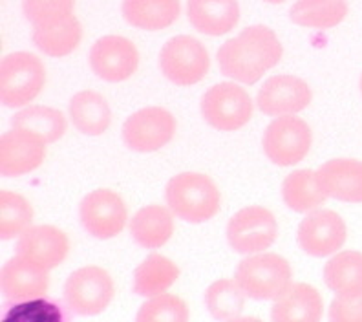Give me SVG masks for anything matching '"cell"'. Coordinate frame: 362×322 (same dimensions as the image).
<instances>
[{
	"label": "cell",
	"mask_w": 362,
	"mask_h": 322,
	"mask_svg": "<svg viewBox=\"0 0 362 322\" xmlns=\"http://www.w3.org/2000/svg\"><path fill=\"white\" fill-rule=\"evenodd\" d=\"M317 181L329 198L362 203V161L329 159L318 167Z\"/></svg>",
	"instance_id": "18"
},
{
	"label": "cell",
	"mask_w": 362,
	"mask_h": 322,
	"mask_svg": "<svg viewBox=\"0 0 362 322\" xmlns=\"http://www.w3.org/2000/svg\"><path fill=\"white\" fill-rule=\"evenodd\" d=\"M176 134L174 115L161 106L134 112L123 125V142L136 152H154L170 143Z\"/></svg>",
	"instance_id": "10"
},
{
	"label": "cell",
	"mask_w": 362,
	"mask_h": 322,
	"mask_svg": "<svg viewBox=\"0 0 362 322\" xmlns=\"http://www.w3.org/2000/svg\"><path fill=\"white\" fill-rule=\"evenodd\" d=\"M130 233L141 248H161L174 233L173 211L163 205H146L139 209L130 220Z\"/></svg>",
	"instance_id": "22"
},
{
	"label": "cell",
	"mask_w": 362,
	"mask_h": 322,
	"mask_svg": "<svg viewBox=\"0 0 362 322\" xmlns=\"http://www.w3.org/2000/svg\"><path fill=\"white\" fill-rule=\"evenodd\" d=\"M329 318L335 322H362V293L337 295L329 306Z\"/></svg>",
	"instance_id": "34"
},
{
	"label": "cell",
	"mask_w": 362,
	"mask_h": 322,
	"mask_svg": "<svg viewBox=\"0 0 362 322\" xmlns=\"http://www.w3.org/2000/svg\"><path fill=\"white\" fill-rule=\"evenodd\" d=\"M70 117L79 132L86 136H101L110 127L112 112L101 93L83 90L71 98Z\"/></svg>",
	"instance_id": "23"
},
{
	"label": "cell",
	"mask_w": 362,
	"mask_h": 322,
	"mask_svg": "<svg viewBox=\"0 0 362 322\" xmlns=\"http://www.w3.org/2000/svg\"><path fill=\"white\" fill-rule=\"evenodd\" d=\"M168 209L189 224H204L220 211V190L205 174L181 173L167 183Z\"/></svg>",
	"instance_id": "2"
},
{
	"label": "cell",
	"mask_w": 362,
	"mask_h": 322,
	"mask_svg": "<svg viewBox=\"0 0 362 322\" xmlns=\"http://www.w3.org/2000/svg\"><path fill=\"white\" fill-rule=\"evenodd\" d=\"M313 143L310 125L304 120L291 115H279L267 125L264 132L265 156L279 167H291L308 156Z\"/></svg>",
	"instance_id": "8"
},
{
	"label": "cell",
	"mask_w": 362,
	"mask_h": 322,
	"mask_svg": "<svg viewBox=\"0 0 362 322\" xmlns=\"http://www.w3.org/2000/svg\"><path fill=\"white\" fill-rule=\"evenodd\" d=\"M33 207L26 198L13 190H0V238L11 240L30 229Z\"/></svg>",
	"instance_id": "31"
},
{
	"label": "cell",
	"mask_w": 362,
	"mask_h": 322,
	"mask_svg": "<svg viewBox=\"0 0 362 322\" xmlns=\"http://www.w3.org/2000/svg\"><path fill=\"white\" fill-rule=\"evenodd\" d=\"M348 15V0H296L289 9L295 24L315 30L339 26Z\"/></svg>",
	"instance_id": "26"
},
{
	"label": "cell",
	"mask_w": 362,
	"mask_h": 322,
	"mask_svg": "<svg viewBox=\"0 0 362 322\" xmlns=\"http://www.w3.org/2000/svg\"><path fill=\"white\" fill-rule=\"evenodd\" d=\"M348 229L344 220L329 209H315L298 225V246L304 253L317 258L329 256L342 249Z\"/></svg>",
	"instance_id": "12"
},
{
	"label": "cell",
	"mask_w": 362,
	"mask_h": 322,
	"mask_svg": "<svg viewBox=\"0 0 362 322\" xmlns=\"http://www.w3.org/2000/svg\"><path fill=\"white\" fill-rule=\"evenodd\" d=\"M255 105L236 83H218L202 98V115L212 128L234 132L251 121Z\"/></svg>",
	"instance_id": "6"
},
{
	"label": "cell",
	"mask_w": 362,
	"mask_h": 322,
	"mask_svg": "<svg viewBox=\"0 0 362 322\" xmlns=\"http://www.w3.org/2000/svg\"><path fill=\"white\" fill-rule=\"evenodd\" d=\"M90 67L103 81L123 83L137 71L139 52L132 40L121 35L101 37L90 50Z\"/></svg>",
	"instance_id": "13"
},
{
	"label": "cell",
	"mask_w": 362,
	"mask_h": 322,
	"mask_svg": "<svg viewBox=\"0 0 362 322\" xmlns=\"http://www.w3.org/2000/svg\"><path fill=\"white\" fill-rule=\"evenodd\" d=\"M361 92H362V77H361Z\"/></svg>",
	"instance_id": "36"
},
{
	"label": "cell",
	"mask_w": 362,
	"mask_h": 322,
	"mask_svg": "<svg viewBox=\"0 0 362 322\" xmlns=\"http://www.w3.org/2000/svg\"><path fill=\"white\" fill-rule=\"evenodd\" d=\"M124 21L139 30L161 31L181 15L180 0H123Z\"/></svg>",
	"instance_id": "21"
},
{
	"label": "cell",
	"mask_w": 362,
	"mask_h": 322,
	"mask_svg": "<svg viewBox=\"0 0 362 322\" xmlns=\"http://www.w3.org/2000/svg\"><path fill=\"white\" fill-rule=\"evenodd\" d=\"M33 45L49 57H66L83 39V28L76 15L46 28H33L31 33Z\"/></svg>",
	"instance_id": "25"
},
{
	"label": "cell",
	"mask_w": 362,
	"mask_h": 322,
	"mask_svg": "<svg viewBox=\"0 0 362 322\" xmlns=\"http://www.w3.org/2000/svg\"><path fill=\"white\" fill-rule=\"evenodd\" d=\"M313 99L311 88L305 81L295 75H273L258 92L257 105L265 115L298 114Z\"/></svg>",
	"instance_id": "15"
},
{
	"label": "cell",
	"mask_w": 362,
	"mask_h": 322,
	"mask_svg": "<svg viewBox=\"0 0 362 322\" xmlns=\"http://www.w3.org/2000/svg\"><path fill=\"white\" fill-rule=\"evenodd\" d=\"M66 117L57 108L45 105L28 106L11 117V128H24L37 134L46 143L59 142L66 132Z\"/></svg>",
	"instance_id": "29"
},
{
	"label": "cell",
	"mask_w": 362,
	"mask_h": 322,
	"mask_svg": "<svg viewBox=\"0 0 362 322\" xmlns=\"http://www.w3.org/2000/svg\"><path fill=\"white\" fill-rule=\"evenodd\" d=\"M190 24L205 35H226L240 21L238 0H187Z\"/></svg>",
	"instance_id": "20"
},
{
	"label": "cell",
	"mask_w": 362,
	"mask_h": 322,
	"mask_svg": "<svg viewBox=\"0 0 362 322\" xmlns=\"http://www.w3.org/2000/svg\"><path fill=\"white\" fill-rule=\"evenodd\" d=\"M279 224L269 209L249 205L240 209L227 224V242L236 253L255 255L265 251L276 240Z\"/></svg>",
	"instance_id": "9"
},
{
	"label": "cell",
	"mask_w": 362,
	"mask_h": 322,
	"mask_svg": "<svg viewBox=\"0 0 362 322\" xmlns=\"http://www.w3.org/2000/svg\"><path fill=\"white\" fill-rule=\"evenodd\" d=\"M293 271L289 262L274 253H264L245 258L238 264L234 280L243 293L255 300L279 299L291 286Z\"/></svg>",
	"instance_id": "4"
},
{
	"label": "cell",
	"mask_w": 362,
	"mask_h": 322,
	"mask_svg": "<svg viewBox=\"0 0 362 322\" xmlns=\"http://www.w3.org/2000/svg\"><path fill=\"white\" fill-rule=\"evenodd\" d=\"M324 304L320 293L304 282L291 284L274 299L271 318L274 322H318L322 318Z\"/></svg>",
	"instance_id": "19"
},
{
	"label": "cell",
	"mask_w": 362,
	"mask_h": 322,
	"mask_svg": "<svg viewBox=\"0 0 362 322\" xmlns=\"http://www.w3.org/2000/svg\"><path fill=\"white\" fill-rule=\"evenodd\" d=\"M284 48L271 28L249 26L218 50L221 74L243 84H255L280 62Z\"/></svg>",
	"instance_id": "1"
},
{
	"label": "cell",
	"mask_w": 362,
	"mask_h": 322,
	"mask_svg": "<svg viewBox=\"0 0 362 322\" xmlns=\"http://www.w3.org/2000/svg\"><path fill=\"white\" fill-rule=\"evenodd\" d=\"M81 224L99 240L114 238L127 225V205L117 192L110 189L92 190L79 205Z\"/></svg>",
	"instance_id": "11"
},
{
	"label": "cell",
	"mask_w": 362,
	"mask_h": 322,
	"mask_svg": "<svg viewBox=\"0 0 362 322\" xmlns=\"http://www.w3.org/2000/svg\"><path fill=\"white\" fill-rule=\"evenodd\" d=\"M114 280L99 265H84L66 278L64 302L77 315L92 317L103 314L114 299Z\"/></svg>",
	"instance_id": "5"
},
{
	"label": "cell",
	"mask_w": 362,
	"mask_h": 322,
	"mask_svg": "<svg viewBox=\"0 0 362 322\" xmlns=\"http://www.w3.org/2000/svg\"><path fill=\"white\" fill-rule=\"evenodd\" d=\"M205 304H207L209 314L216 321H234L243 311L245 293L236 280L220 278L207 287Z\"/></svg>",
	"instance_id": "30"
},
{
	"label": "cell",
	"mask_w": 362,
	"mask_h": 322,
	"mask_svg": "<svg viewBox=\"0 0 362 322\" xmlns=\"http://www.w3.org/2000/svg\"><path fill=\"white\" fill-rule=\"evenodd\" d=\"M76 0H23V11L33 28L57 24L74 15Z\"/></svg>",
	"instance_id": "33"
},
{
	"label": "cell",
	"mask_w": 362,
	"mask_h": 322,
	"mask_svg": "<svg viewBox=\"0 0 362 322\" xmlns=\"http://www.w3.org/2000/svg\"><path fill=\"white\" fill-rule=\"evenodd\" d=\"M324 282L337 295L362 293V253L342 251L324 268Z\"/></svg>",
	"instance_id": "28"
},
{
	"label": "cell",
	"mask_w": 362,
	"mask_h": 322,
	"mask_svg": "<svg viewBox=\"0 0 362 322\" xmlns=\"http://www.w3.org/2000/svg\"><path fill=\"white\" fill-rule=\"evenodd\" d=\"M46 142L24 128H11L0 137V173L6 178L23 176L45 161Z\"/></svg>",
	"instance_id": "14"
},
{
	"label": "cell",
	"mask_w": 362,
	"mask_h": 322,
	"mask_svg": "<svg viewBox=\"0 0 362 322\" xmlns=\"http://www.w3.org/2000/svg\"><path fill=\"white\" fill-rule=\"evenodd\" d=\"M282 198L295 212H311L326 202L327 195L320 189L317 173L310 168L293 171L282 183Z\"/></svg>",
	"instance_id": "27"
},
{
	"label": "cell",
	"mask_w": 362,
	"mask_h": 322,
	"mask_svg": "<svg viewBox=\"0 0 362 322\" xmlns=\"http://www.w3.org/2000/svg\"><path fill=\"white\" fill-rule=\"evenodd\" d=\"M70 253V240L66 233L53 225H35L21 234L15 255L33 262L42 270L49 271L66 260Z\"/></svg>",
	"instance_id": "16"
},
{
	"label": "cell",
	"mask_w": 362,
	"mask_h": 322,
	"mask_svg": "<svg viewBox=\"0 0 362 322\" xmlns=\"http://www.w3.org/2000/svg\"><path fill=\"white\" fill-rule=\"evenodd\" d=\"M48 271L15 255L0 271V286L9 302H26L48 293Z\"/></svg>",
	"instance_id": "17"
},
{
	"label": "cell",
	"mask_w": 362,
	"mask_h": 322,
	"mask_svg": "<svg viewBox=\"0 0 362 322\" xmlns=\"http://www.w3.org/2000/svg\"><path fill=\"white\" fill-rule=\"evenodd\" d=\"M137 322H187L189 321V306L183 299L170 293L151 297L139 308L136 315Z\"/></svg>",
	"instance_id": "32"
},
{
	"label": "cell",
	"mask_w": 362,
	"mask_h": 322,
	"mask_svg": "<svg viewBox=\"0 0 362 322\" xmlns=\"http://www.w3.org/2000/svg\"><path fill=\"white\" fill-rule=\"evenodd\" d=\"M159 67L170 83L192 86L205 79L211 59L205 46L190 35H177L167 40L159 53Z\"/></svg>",
	"instance_id": "7"
},
{
	"label": "cell",
	"mask_w": 362,
	"mask_h": 322,
	"mask_svg": "<svg viewBox=\"0 0 362 322\" xmlns=\"http://www.w3.org/2000/svg\"><path fill=\"white\" fill-rule=\"evenodd\" d=\"M180 278V268L170 258L152 253L134 271V292L141 297L161 295Z\"/></svg>",
	"instance_id": "24"
},
{
	"label": "cell",
	"mask_w": 362,
	"mask_h": 322,
	"mask_svg": "<svg viewBox=\"0 0 362 322\" xmlns=\"http://www.w3.org/2000/svg\"><path fill=\"white\" fill-rule=\"evenodd\" d=\"M45 83V64L33 53H9L0 62V101L8 108H21L33 101Z\"/></svg>",
	"instance_id": "3"
},
{
	"label": "cell",
	"mask_w": 362,
	"mask_h": 322,
	"mask_svg": "<svg viewBox=\"0 0 362 322\" xmlns=\"http://www.w3.org/2000/svg\"><path fill=\"white\" fill-rule=\"evenodd\" d=\"M265 2H271V4H282L284 0H265Z\"/></svg>",
	"instance_id": "35"
}]
</instances>
